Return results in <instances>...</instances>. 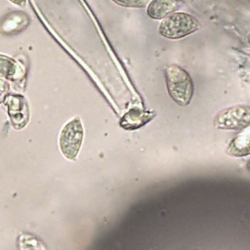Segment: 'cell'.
I'll list each match as a JSON object with an SVG mask.
<instances>
[{"mask_svg":"<svg viewBox=\"0 0 250 250\" xmlns=\"http://www.w3.org/2000/svg\"><path fill=\"white\" fill-rule=\"evenodd\" d=\"M169 96L180 105H187L193 97V81L188 72L177 64H170L164 70Z\"/></svg>","mask_w":250,"mask_h":250,"instance_id":"1","label":"cell"},{"mask_svg":"<svg viewBox=\"0 0 250 250\" xmlns=\"http://www.w3.org/2000/svg\"><path fill=\"white\" fill-rule=\"evenodd\" d=\"M199 28V21L190 14L184 12H175L165 19L159 24V33L168 39H181Z\"/></svg>","mask_w":250,"mask_h":250,"instance_id":"2","label":"cell"},{"mask_svg":"<svg viewBox=\"0 0 250 250\" xmlns=\"http://www.w3.org/2000/svg\"><path fill=\"white\" fill-rule=\"evenodd\" d=\"M217 128L223 130H242L250 125V106L235 104L219 111L214 119Z\"/></svg>","mask_w":250,"mask_h":250,"instance_id":"3","label":"cell"},{"mask_svg":"<svg viewBox=\"0 0 250 250\" xmlns=\"http://www.w3.org/2000/svg\"><path fill=\"white\" fill-rule=\"evenodd\" d=\"M83 140V127L78 117L68 121L62 128L60 136V147L68 159H74L80 149Z\"/></svg>","mask_w":250,"mask_h":250,"instance_id":"4","label":"cell"},{"mask_svg":"<svg viewBox=\"0 0 250 250\" xmlns=\"http://www.w3.org/2000/svg\"><path fill=\"white\" fill-rule=\"evenodd\" d=\"M4 102L8 108L7 111L13 127L16 129H21L24 127L29 116L28 106L24 97L21 95L11 94L6 97Z\"/></svg>","mask_w":250,"mask_h":250,"instance_id":"5","label":"cell"},{"mask_svg":"<svg viewBox=\"0 0 250 250\" xmlns=\"http://www.w3.org/2000/svg\"><path fill=\"white\" fill-rule=\"evenodd\" d=\"M30 23V18L21 11L6 15L0 22V31L4 35H15L24 30Z\"/></svg>","mask_w":250,"mask_h":250,"instance_id":"6","label":"cell"},{"mask_svg":"<svg viewBox=\"0 0 250 250\" xmlns=\"http://www.w3.org/2000/svg\"><path fill=\"white\" fill-rule=\"evenodd\" d=\"M154 112L143 110L140 108H132L126 112L120 120V126L127 130H134L144 126L153 118Z\"/></svg>","mask_w":250,"mask_h":250,"instance_id":"7","label":"cell"},{"mask_svg":"<svg viewBox=\"0 0 250 250\" xmlns=\"http://www.w3.org/2000/svg\"><path fill=\"white\" fill-rule=\"evenodd\" d=\"M179 6L178 0H152L147 5L146 14L153 20H163L175 13Z\"/></svg>","mask_w":250,"mask_h":250,"instance_id":"8","label":"cell"},{"mask_svg":"<svg viewBox=\"0 0 250 250\" xmlns=\"http://www.w3.org/2000/svg\"><path fill=\"white\" fill-rule=\"evenodd\" d=\"M227 152L234 157H244L250 154V133L244 132L233 138L227 149Z\"/></svg>","mask_w":250,"mask_h":250,"instance_id":"9","label":"cell"},{"mask_svg":"<svg viewBox=\"0 0 250 250\" xmlns=\"http://www.w3.org/2000/svg\"><path fill=\"white\" fill-rule=\"evenodd\" d=\"M22 67L14 59L0 54V76L16 80L22 76Z\"/></svg>","mask_w":250,"mask_h":250,"instance_id":"10","label":"cell"},{"mask_svg":"<svg viewBox=\"0 0 250 250\" xmlns=\"http://www.w3.org/2000/svg\"><path fill=\"white\" fill-rule=\"evenodd\" d=\"M18 250H48L45 243L35 234L21 232L17 240Z\"/></svg>","mask_w":250,"mask_h":250,"instance_id":"11","label":"cell"},{"mask_svg":"<svg viewBox=\"0 0 250 250\" xmlns=\"http://www.w3.org/2000/svg\"><path fill=\"white\" fill-rule=\"evenodd\" d=\"M115 4L127 8H143L147 5L148 0H111Z\"/></svg>","mask_w":250,"mask_h":250,"instance_id":"12","label":"cell"},{"mask_svg":"<svg viewBox=\"0 0 250 250\" xmlns=\"http://www.w3.org/2000/svg\"><path fill=\"white\" fill-rule=\"evenodd\" d=\"M9 88H10L9 83L0 78V104L3 103L6 99V97L8 96Z\"/></svg>","mask_w":250,"mask_h":250,"instance_id":"13","label":"cell"},{"mask_svg":"<svg viewBox=\"0 0 250 250\" xmlns=\"http://www.w3.org/2000/svg\"><path fill=\"white\" fill-rule=\"evenodd\" d=\"M12 3L19 5V6H23L26 3V0H10Z\"/></svg>","mask_w":250,"mask_h":250,"instance_id":"14","label":"cell"},{"mask_svg":"<svg viewBox=\"0 0 250 250\" xmlns=\"http://www.w3.org/2000/svg\"><path fill=\"white\" fill-rule=\"evenodd\" d=\"M247 41H248V43L250 44V33H249L248 36H247Z\"/></svg>","mask_w":250,"mask_h":250,"instance_id":"15","label":"cell"}]
</instances>
